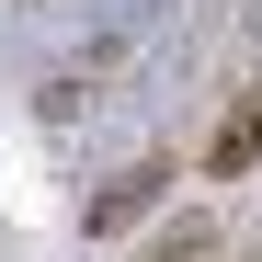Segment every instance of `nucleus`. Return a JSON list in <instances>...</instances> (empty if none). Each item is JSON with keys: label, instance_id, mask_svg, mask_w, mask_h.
Wrapping results in <instances>:
<instances>
[{"label": "nucleus", "instance_id": "obj_1", "mask_svg": "<svg viewBox=\"0 0 262 262\" xmlns=\"http://www.w3.org/2000/svg\"><path fill=\"white\" fill-rule=\"evenodd\" d=\"M171 183H183V160H137V171H114V183L92 194V216H80V228H92V239H125V228H137V216H160L171 205Z\"/></svg>", "mask_w": 262, "mask_h": 262}, {"label": "nucleus", "instance_id": "obj_2", "mask_svg": "<svg viewBox=\"0 0 262 262\" xmlns=\"http://www.w3.org/2000/svg\"><path fill=\"white\" fill-rule=\"evenodd\" d=\"M194 171H205V183H251V171H262V80H239V92H228V114L205 125Z\"/></svg>", "mask_w": 262, "mask_h": 262}, {"label": "nucleus", "instance_id": "obj_3", "mask_svg": "<svg viewBox=\"0 0 262 262\" xmlns=\"http://www.w3.org/2000/svg\"><path fill=\"white\" fill-rule=\"evenodd\" d=\"M216 239H228V216H216V205H171L125 262H216Z\"/></svg>", "mask_w": 262, "mask_h": 262}, {"label": "nucleus", "instance_id": "obj_4", "mask_svg": "<svg viewBox=\"0 0 262 262\" xmlns=\"http://www.w3.org/2000/svg\"><path fill=\"white\" fill-rule=\"evenodd\" d=\"M216 262H262V228H239V239H216Z\"/></svg>", "mask_w": 262, "mask_h": 262}]
</instances>
